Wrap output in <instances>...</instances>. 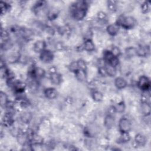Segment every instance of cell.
I'll use <instances>...</instances> for the list:
<instances>
[{"label":"cell","mask_w":151,"mask_h":151,"mask_svg":"<svg viewBox=\"0 0 151 151\" xmlns=\"http://www.w3.org/2000/svg\"><path fill=\"white\" fill-rule=\"evenodd\" d=\"M21 120L25 124H29L32 119V115L30 112L26 111L21 114L20 117Z\"/></svg>","instance_id":"f1b7e54d"},{"label":"cell","mask_w":151,"mask_h":151,"mask_svg":"<svg viewBox=\"0 0 151 151\" xmlns=\"http://www.w3.org/2000/svg\"><path fill=\"white\" fill-rule=\"evenodd\" d=\"M120 27L116 22L107 25L106 28L107 33L111 37H115L120 32Z\"/></svg>","instance_id":"4fadbf2b"},{"label":"cell","mask_w":151,"mask_h":151,"mask_svg":"<svg viewBox=\"0 0 151 151\" xmlns=\"http://www.w3.org/2000/svg\"><path fill=\"white\" fill-rule=\"evenodd\" d=\"M124 54L127 58H133L135 56H137L136 47L133 46L127 47L124 50Z\"/></svg>","instance_id":"83f0119b"},{"label":"cell","mask_w":151,"mask_h":151,"mask_svg":"<svg viewBox=\"0 0 151 151\" xmlns=\"http://www.w3.org/2000/svg\"><path fill=\"white\" fill-rule=\"evenodd\" d=\"M88 9V4L87 1H76L73 2L70 7V14L71 17L75 21H81L86 17Z\"/></svg>","instance_id":"6da1fadb"},{"label":"cell","mask_w":151,"mask_h":151,"mask_svg":"<svg viewBox=\"0 0 151 151\" xmlns=\"http://www.w3.org/2000/svg\"><path fill=\"white\" fill-rule=\"evenodd\" d=\"M48 72L49 74H51L56 73V72H57V67H56L55 66H54V65L51 66V67L48 68Z\"/></svg>","instance_id":"74e56055"},{"label":"cell","mask_w":151,"mask_h":151,"mask_svg":"<svg viewBox=\"0 0 151 151\" xmlns=\"http://www.w3.org/2000/svg\"><path fill=\"white\" fill-rule=\"evenodd\" d=\"M110 50L111 51L112 54L115 57H118V58H119V57L120 56V55L122 54V51H121L120 49L117 46H113V47H111V48Z\"/></svg>","instance_id":"e575fe53"},{"label":"cell","mask_w":151,"mask_h":151,"mask_svg":"<svg viewBox=\"0 0 151 151\" xmlns=\"http://www.w3.org/2000/svg\"><path fill=\"white\" fill-rule=\"evenodd\" d=\"M141 112L144 117H148L151 113V105L150 102H140Z\"/></svg>","instance_id":"e0dca14e"},{"label":"cell","mask_w":151,"mask_h":151,"mask_svg":"<svg viewBox=\"0 0 151 151\" xmlns=\"http://www.w3.org/2000/svg\"><path fill=\"white\" fill-rule=\"evenodd\" d=\"M8 86H9V87L14 90L15 94L25 93L26 88L27 87V84L26 83L17 79L8 84Z\"/></svg>","instance_id":"8992f818"},{"label":"cell","mask_w":151,"mask_h":151,"mask_svg":"<svg viewBox=\"0 0 151 151\" xmlns=\"http://www.w3.org/2000/svg\"><path fill=\"white\" fill-rule=\"evenodd\" d=\"M74 74L77 80L80 82H85L87 80V70L78 69Z\"/></svg>","instance_id":"ffe728a7"},{"label":"cell","mask_w":151,"mask_h":151,"mask_svg":"<svg viewBox=\"0 0 151 151\" xmlns=\"http://www.w3.org/2000/svg\"><path fill=\"white\" fill-rule=\"evenodd\" d=\"M54 54L53 51L50 49L46 48L40 54H39L40 60L45 64L51 63L54 59Z\"/></svg>","instance_id":"52a82bcc"},{"label":"cell","mask_w":151,"mask_h":151,"mask_svg":"<svg viewBox=\"0 0 151 151\" xmlns=\"http://www.w3.org/2000/svg\"><path fill=\"white\" fill-rule=\"evenodd\" d=\"M46 5V2L44 1H37L33 6L32 9L35 14L40 12L42 9H43Z\"/></svg>","instance_id":"cb8c5ba5"},{"label":"cell","mask_w":151,"mask_h":151,"mask_svg":"<svg viewBox=\"0 0 151 151\" xmlns=\"http://www.w3.org/2000/svg\"><path fill=\"white\" fill-rule=\"evenodd\" d=\"M47 48V42L44 40H38L34 42L32 45L33 51L37 54H40Z\"/></svg>","instance_id":"30bf717a"},{"label":"cell","mask_w":151,"mask_h":151,"mask_svg":"<svg viewBox=\"0 0 151 151\" xmlns=\"http://www.w3.org/2000/svg\"><path fill=\"white\" fill-rule=\"evenodd\" d=\"M106 64L116 67L119 64V58L115 57L110 50H104L102 53L101 58Z\"/></svg>","instance_id":"3957f363"},{"label":"cell","mask_w":151,"mask_h":151,"mask_svg":"<svg viewBox=\"0 0 151 151\" xmlns=\"http://www.w3.org/2000/svg\"><path fill=\"white\" fill-rule=\"evenodd\" d=\"M8 95L5 92L1 91L0 92V102H1V106L2 107H4L6 106L7 103L9 101Z\"/></svg>","instance_id":"4dcf8cb0"},{"label":"cell","mask_w":151,"mask_h":151,"mask_svg":"<svg viewBox=\"0 0 151 151\" xmlns=\"http://www.w3.org/2000/svg\"><path fill=\"white\" fill-rule=\"evenodd\" d=\"M131 140V136L130 133H120V136L118 139L117 143L120 144L127 143Z\"/></svg>","instance_id":"7402d4cb"},{"label":"cell","mask_w":151,"mask_h":151,"mask_svg":"<svg viewBox=\"0 0 151 151\" xmlns=\"http://www.w3.org/2000/svg\"><path fill=\"white\" fill-rule=\"evenodd\" d=\"M50 80L52 84L54 85H60L63 81V76L58 71L51 74H49Z\"/></svg>","instance_id":"ac0fdd59"},{"label":"cell","mask_w":151,"mask_h":151,"mask_svg":"<svg viewBox=\"0 0 151 151\" xmlns=\"http://www.w3.org/2000/svg\"><path fill=\"white\" fill-rule=\"evenodd\" d=\"M68 69L71 72H72L73 73H74L77 70H78L77 61H74L71 62L69 66H68Z\"/></svg>","instance_id":"d590c367"},{"label":"cell","mask_w":151,"mask_h":151,"mask_svg":"<svg viewBox=\"0 0 151 151\" xmlns=\"http://www.w3.org/2000/svg\"><path fill=\"white\" fill-rule=\"evenodd\" d=\"M96 18L98 20L99 22H106L107 21L108 15L107 14L102 11H99L97 13Z\"/></svg>","instance_id":"1f68e13d"},{"label":"cell","mask_w":151,"mask_h":151,"mask_svg":"<svg viewBox=\"0 0 151 151\" xmlns=\"http://www.w3.org/2000/svg\"><path fill=\"white\" fill-rule=\"evenodd\" d=\"M114 113H123L126 110V104L124 100H121L113 105Z\"/></svg>","instance_id":"44dd1931"},{"label":"cell","mask_w":151,"mask_h":151,"mask_svg":"<svg viewBox=\"0 0 151 151\" xmlns=\"http://www.w3.org/2000/svg\"><path fill=\"white\" fill-rule=\"evenodd\" d=\"M115 124V117L113 114L107 113L104 118L103 125L108 130L111 129Z\"/></svg>","instance_id":"8fae6325"},{"label":"cell","mask_w":151,"mask_h":151,"mask_svg":"<svg viewBox=\"0 0 151 151\" xmlns=\"http://www.w3.org/2000/svg\"><path fill=\"white\" fill-rule=\"evenodd\" d=\"M43 93L44 96L49 100L55 99L58 95V92L57 89L52 87L45 88L43 91Z\"/></svg>","instance_id":"7c38bea8"},{"label":"cell","mask_w":151,"mask_h":151,"mask_svg":"<svg viewBox=\"0 0 151 151\" xmlns=\"http://www.w3.org/2000/svg\"><path fill=\"white\" fill-rule=\"evenodd\" d=\"M147 142V137L142 133H137L134 137L133 144L136 147H143Z\"/></svg>","instance_id":"9c48e42d"},{"label":"cell","mask_w":151,"mask_h":151,"mask_svg":"<svg viewBox=\"0 0 151 151\" xmlns=\"http://www.w3.org/2000/svg\"><path fill=\"white\" fill-rule=\"evenodd\" d=\"M10 35L8 30L5 29H1V44L4 43L10 40Z\"/></svg>","instance_id":"d6a6232c"},{"label":"cell","mask_w":151,"mask_h":151,"mask_svg":"<svg viewBox=\"0 0 151 151\" xmlns=\"http://www.w3.org/2000/svg\"><path fill=\"white\" fill-rule=\"evenodd\" d=\"M114 85L118 90H123L125 88L127 85V80L123 77H116L114 80Z\"/></svg>","instance_id":"9a60e30c"},{"label":"cell","mask_w":151,"mask_h":151,"mask_svg":"<svg viewBox=\"0 0 151 151\" xmlns=\"http://www.w3.org/2000/svg\"><path fill=\"white\" fill-rule=\"evenodd\" d=\"M58 15H59L58 11L56 9L52 8V9H50L48 11V12L47 14V17L48 20L53 21V20L57 19Z\"/></svg>","instance_id":"f546056e"},{"label":"cell","mask_w":151,"mask_h":151,"mask_svg":"<svg viewBox=\"0 0 151 151\" xmlns=\"http://www.w3.org/2000/svg\"><path fill=\"white\" fill-rule=\"evenodd\" d=\"M14 115V113L5 111L2 119V124L5 127H10L12 126L15 122Z\"/></svg>","instance_id":"ba28073f"},{"label":"cell","mask_w":151,"mask_h":151,"mask_svg":"<svg viewBox=\"0 0 151 151\" xmlns=\"http://www.w3.org/2000/svg\"><path fill=\"white\" fill-rule=\"evenodd\" d=\"M107 8L111 13H115L118 9V5L117 1L110 0L107 1Z\"/></svg>","instance_id":"603a6c76"},{"label":"cell","mask_w":151,"mask_h":151,"mask_svg":"<svg viewBox=\"0 0 151 151\" xmlns=\"http://www.w3.org/2000/svg\"><path fill=\"white\" fill-rule=\"evenodd\" d=\"M150 54V47L147 45H140L136 47V54L137 57H146Z\"/></svg>","instance_id":"5bb4252c"},{"label":"cell","mask_w":151,"mask_h":151,"mask_svg":"<svg viewBox=\"0 0 151 151\" xmlns=\"http://www.w3.org/2000/svg\"><path fill=\"white\" fill-rule=\"evenodd\" d=\"M11 5L5 1H1L0 2V8H1V15H4L11 9Z\"/></svg>","instance_id":"4316f807"},{"label":"cell","mask_w":151,"mask_h":151,"mask_svg":"<svg viewBox=\"0 0 151 151\" xmlns=\"http://www.w3.org/2000/svg\"><path fill=\"white\" fill-rule=\"evenodd\" d=\"M132 129V123L130 120L126 116L122 117L118 122V129L120 133H130Z\"/></svg>","instance_id":"277c9868"},{"label":"cell","mask_w":151,"mask_h":151,"mask_svg":"<svg viewBox=\"0 0 151 151\" xmlns=\"http://www.w3.org/2000/svg\"><path fill=\"white\" fill-rule=\"evenodd\" d=\"M136 85L142 92L150 91L151 87L150 80L147 76L142 75L138 78Z\"/></svg>","instance_id":"5b68a950"},{"label":"cell","mask_w":151,"mask_h":151,"mask_svg":"<svg viewBox=\"0 0 151 151\" xmlns=\"http://www.w3.org/2000/svg\"><path fill=\"white\" fill-rule=\"evenodd\" d=\"M91 97L95 102H101L103 100L104 95L101 91L93 88L91 90Z\"/></svg>","instance_id":"d6986e66"},{"label":"cell","mask_w":151,"mask_h":151,"mask_svg":"<svg viewBox=\"0 0 151 151\" xmlns=\"http://www.w3.org/2000/svg\"><path fill=\"white\" fill-rule=\"evenodd\" d=\"M106 67V74L107 76L109 77H114L116 76L117 71V68L111 66L110 65L106 64L105 65Z\"/></svg>","instance_id":"d4e9b609"},{"label":"cell","mask_w":151,"mask_h":151,"mask_svg":"<svg viewBox=\"0 0 151 151\" xmlns=\"http://www.w3.org/2000/svg\"><path fill=\"white\" fill-rule=\"evenodd\" d=\"M83 50L87 52H93L96 50V45L92 39H86L82 44Z\"/></svg>","instance_id":"2e32d148"},{"label":"cell","mask_w":151,"mask_h":151,"mask_svg":"<svg viewBox=\"0 0 151 151\" xmlns=\"http://www.w3.org/2000/svg\"><path fill=\"white\" fill-rule=\"evenodd\" d=\"M98 73H99V74L101 77H107L105 65L103 67H98Z\"/></svg>","instance_id":"8d00e7d4"},{"label":"cell","mask_w":151,"mask_h":151,"mask_svg":"<svg viewBox=\"0 0 151 151\" xmlns=\"http://www.w3.org/2000/svg\"><path fill=\"white\" fill-rule=\"evenodd\" d=\"M76 61H77V63L78 69H81V70H87V63H86V61L83 59L80 58V59H78Z\"/></svg>","instance_id":"836d02e7"},{"label":"cell","mask_w":151,"mask_h":151,"mask_svg":"<svg viewBox=\"0 0 151 151\" xmlns=\"http://www.w3.org/2000/svg\"><path fill=\"white\" fill-rule=\"evenodd\" d=\"M120 28L129 30L134 28L137 24L136 19L131 15H120L115 22Z\"/></svg>","instance_id":"7a4b0ae2"},{"label":"cell","mask_w":151,"mask_h":151,"mask_svg":"<svg viewBox=\"0 0 151 151\" xmlns=\"http://www.w3.org/2000/svg\"><path fill=\"white\" fill-rule=\"evenodd\" d=\"M151 9V2L149 1H143L140 5V10L143 14H148Z\"/></svg>","instance_id":"484cf974"},{"label":"cell","mask_w":151,"mask_h":151,"mask_svg":"<svg viewBox=\"0 0 151 151\" xmlns=\"http://www.w3.org/2000/svg\"><path fill=\"white\" fill-rule=\"evenodd\" d=\"M64 45L61 42H58L57 43H56L55 44V48L57 50H59V51H61L62 50H63L64 48Z\"/></svg>","instance_id":"f35d334b"}]
</instances>
